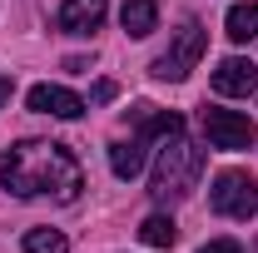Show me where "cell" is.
I'll use <instances>...</instances> for the list:
<instances>
[{
  "mask_svg": "<svg viewBox=\"0 0 258 253\" xmlns=\"http://www.w3.org/2000/svg\"><path fill=\"white\" fill-rule=\"evenodd\" d=\"M0 189L15 199H55L75 204L85 189V169L55 139H20L10 154L0 159Z\"/></svg>",
  "mask_w": 258,
  "mask_h": 253,
  "instance_id": "6da1fadb",
  "label": "cell"
},
{
  "mask_svg": "<svg viewBox=\"0 0 258 253\" xmlns=\"http://www.w3.org/2000/svg\"><path fill=\"white\" fill-rule=\"evenodd\" d=\"M199 174H204V149L179 134H164L159 154H154V174H149V194L154 204H179L199 189Z\"/></svg>",
  "mask_w": 258,
  "mask_h": 253,
  "instance_id": "7a4b0ae2",
  "label": "cell"
},
{
  "mask_svg": "<svg viewBox=\"0 0 258 253\" xmlns=\"http://www.w3.org/2000/svg\"><path fill=\"white\" fill-rule=\"evenodd\" d=\"M204 50H209V30H204L199 20H184L179 35H174V45L149 65V75H154V80H169V85H179V80H189V70H199Z\"/></svg>",
  "mask_w": 258,
  "mask_h": 253,
  "instance_id": "3957f363",
  "label": "cell"
},
{
  "mask_svg": "<svg viewBox=\"0 0 258 253\" xmlns=\"http://www.w3.org/2000/svg\"><path fill=\"white\" fill-rule=\"evenodd\" d=\"M209 204H214V214H224V219H253L258 214V184L253 174H243V169H224L219 179H214V189H209Z\"/></svg>",
  "mask_w": 258,
  "mask_h": 253,
  "instance_id": "277c9868",
  "label": "cell"
},
{
  "mask_svg": "<svg viewBox=\"0 0 258 253\" xmlns=\"http://www.w3.org/2000/svg\"><path fill=\"white\" fill-rule=\"evenodd\" d=\"M204 139H209V149L238 154V149H253L258 129H253V119H248L243 109H219V104H209V109H204Z\"/></svg>",
  "mask_w": 258,
  "mask_h": 253,
  "instance_id": "5b68a950",
  "label": "cell"
},
{
  "mask_svg": "<svg viewBox=\"0 0 258 253\" xmlns=\"http://www.w3.org/2000/svg\"><path fill=\"white\" fill-rule=\"evenodd\" d=\"M214 90H219L224 99H248L258 90V65L253 60H238V55L219 60V70H214Z\"/></svg>",
  "mask_w": 258,
  "mask_h": 253,
  "instance_id": "8992f818",
  "label": "cell"
},
{
  "mask_svg": "<svg viewBox=\"0 0 258 253\" xmlns=\"http://www.w3.org/2000/svg\"><path fill=\"white\" fill-rule=\"evenodd\" d=\"M35 114H55V119H80L85 114V99L75 95V90H64V85H35L30 95H25Z\"/></svg>",
  "mask_w": 258,
  "mask_h": 253,
  "instance_id": "52a82bcc",
  "label": "cell"
},
{
  "mask_svg": "<svg viewBox=\"0 0 258 253\" xmlns=\"http://www.w3.org/2000/svg\"><path fill=\"white\" fill-rule=\"evenodd\" d=\"M104 15H109V0H64L60 15H55V25L64 35H95L104 25Z\"/></svg>",
  "mask_w": 258,
  "mask_h": 253,
  "instance_id": "ba28073f",
  "label": "cell"
},
{
  "mask_svg": "<svg viewBox=\"0 0 258 253\" xmlns=\"http://www.w3.org/2000/svg\"><path fill=\"white\" fill-rule=\"evenodd\" d=\"M119 25H124V35H134V40L154 35V25H159V5H154V0H124V5H119Z\"/></svg>",
  "mask_w": 258,
  "mask_h": 253,
  "instance_id": "9c48e42d",
  "label": "cell"
},
{
  "mask_svg": "<svg viewBox=\"0 0 258 253\" xmlns=\"http://www.w3.org/2000/svg\"><path fill=\"white\" fill-rule=\"evenodd\" d=\"M109 169H114V179H139L144 174V139L109 144Z\"/></svg>",
  "mask_w": 258,
  "mask_h": 253,
  "instance_id": "30bf717a",
  "label": "cell"
},
{
  "mask_svg": "<svg viewBox=\"0 0 258 253\" xmlns=\"http://www.w3.org/2000/svg\"><path fill=\"white\" fill-rule=\"evenodd\" d=\"M224 35L233 40V45H248L258 35V0H248V5H233L224 20Z\"/></svg>",
  "mask_w": 258,
  "mask_h": 253,
  "instance_id": "8fae6325",
  "label": "cell"
},
{
  "mask_svg": "<svg viewBox=\"0 0 258 253\" xmlns=\"http://www.w3.org/2000/svg\"><path fill=\"white\" fill-rule=\"evenodd\" d=\"M139 238L149 243V248H174V238H179V228L169 214H149V219L139 223Z\"/></svg>",
  "mask_w": 258,
  "mask_h": 253,
  "instance_id": "7c38bea8",
  "label": "cell"
},
{
  "mask_svg": "<svg viewBox=\"0 0 258 253\" xmlns=\"http://www.w3.org/2000/svg\"><path fill=\"white\" fill-rule=\"evenodd\" d=\"M134 119L144 134H179L184 129V114H149V104H134Z\"/></svg>",
  "mask_w": 258,
  "mask_h": 253,
  "instance_id": "4fadbf2b",
  "label": "cell"
},
{
  "mask_svg": "<svg viewBox=\"0 0 258 253\" xmlns=\"http://www.w3.org/2000/svg\"><path fill=\"white\" fill-rule=\"evenodd\" d=\"M25 253H70V238L60 228H30L25 233Z\"/></svg>",
  "mask_w": 258,
  "mask_h": 253,
  "instance_id": "5bb4252c",
  "label": "cell"
},
{
  "mask_svg": "<svg viewBox=\"0 0 258 253\" xmlns=\"http://www.w3.org/2000/svg\"><path fill=\"white\" fill-rule=\"evenodd\" d=\"M199 253H243V243H238V238H209Z\"/></svg>",
  "mask_w": 258,
  "mask_h": 253,
  "instance_id": "9a60e30c",
  "label": "cell"
},
{
  "mask_svg": "<svg viewBox=\"0 0 258 253\" xmlns=\"http://www.w3.org/2000/svg\"><path fill=\"white\" fill-rule=\"evenodd\" d=\"M10 95H15V80H10V75H0V109L10 104Z\"/></svg>",
  "mask_w": 258,
  "mask_h": 253,
  "instance_id": "2e32d148",
  "label": "cell"
},
{
  "mask_svg": "<svg viewBox=\"0 0 258 253\" xmlns=\"http://www.w3.org/2000/svg\"><path fill=\"white\" fill-rule=\"evenodd\" d=\"M95 99H99V104H104V99H114V85H109V80H99V85H95Z\"/></svg>",
  "mask_w": 258,
  "mask_h": 253,
  "instance_id": "e0dca14e",
  "label": "cell"
}]
</instances>
